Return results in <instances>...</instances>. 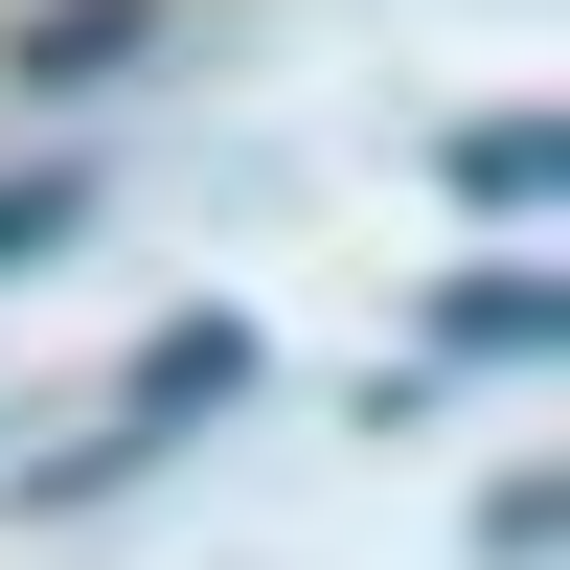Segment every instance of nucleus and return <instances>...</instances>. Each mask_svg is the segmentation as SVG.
<instances>
[{
  "instance_id": "obj_1",
  "label": "nucleus",
  "mask_w": 570,
  "mask_h": 570,
  "mask_svg": "<svg viewBox=\"0 0 570 570\" xmlns=\"http://www.w3.org/2000/svg\"><path fill=\"white\" fill-rule=\"evenodd\" d=\"M252 389V320H160V343H137V434H160V411H228Z\"/></svg>"
},
{
  "instance_id": "obj_2",
  "label": "nucleus",
  "mask_w": 570,
  "mask_h": 570,
  "mask_svg": "<svg viewBox=\"0 0 570 570\" xmlns=\"http://www.w3.org/2000/svg\"><path fill=\"white\" fill-rule=\"evenodd\" d=\"M434 183H456V206H548L570 137H548V115H480V137H434Z\"/></svg>"
},
{
  "instance_id": "obj_3",
  "label": "nucleus",
  "mask_w": 570,
  "mask_h": 570,
  "mask_svg": "<svg viewBox=\"0 0 570 570\" xmlns=\"http://www.w3.org/2000/svg\"><path fill=\"white\" fill-rule=\"evenodd\" d=\"M137 69V0H69V23H23V91H115Z\"/></svg>"
},
{
  "instance_id": "obj_4",
  "label": "nucleus",
  "mask_w": 570,
  "mask_h": 570,
  "mask_svg": "<svg viewBox=\"0 0 570 570\" xmlns=\"http://www.w3.org/2000/svg\"><path fill=\"white\" fill-rule=\"evenodd\" d=\"M434 320H456V343H570V297H548V274H456Z\"/></svg>"
},
{
  "instance_id": "obj_5",
  "label": "nucleus",
  "mask_w": 570,
  "mask_h": 570,
  "mask_svg": "<svg viewBox=\"0 0 570 570\" xmlns=\"http://www.w3.org/2000/svg\"><path fill=\"white\" fill-rule=\"evenodd\" d=\"M23 252H69V183H0V274Z\"/></svg>"
}]
</instances>
